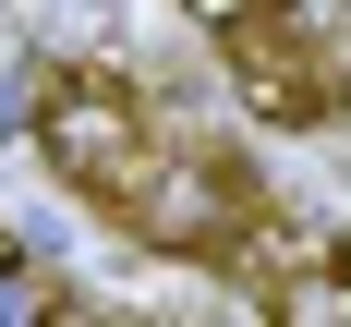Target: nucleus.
<instances>
[{"label": "nucleus", "instance_id": "f03ea898", "mask_svg": "<svg viewBox=\"0 0 351 327\" xmlns=\"http://www.w3.org/2000/svg\"><path fill=\"white\" fill-rule=\"evenodd\" d=\"M121 194H134V218L145 230H158V243H182V254H218V218H230V182L206 170V158H170V182H121Z\"/></svg>", "mask_w": 351, "mask_h": 327}, {"label": "nucleus", "instance_id": "f257e3e1", "mask_svg": "<svg viewBox=\"0 0 351 327\" xmlns=\"http://www.w3.org/2000/svg\"><path fill=\"white\" fill-rule=\"evenodd\" d=\"M36 145H49V170H73L85 194H121L145 170V109L97 73H49L36 85Z\"/></svg>", "mask_w": 351, "mask_h": 327}, {"label": "nucleus", "instance_id": "7ed1b4c3", "mask_svg": "<svg viewBox=\"0 0 351 327\" xmlns=\"http://www.w3.org/2000/svg\"><path fill=\"white\" fill-rule=\"evenodd\" d=\"M25 315H49V279H36V267H12V254H0V327H25Z\"/></svg>", "mask_w": 351, "mask_h": 327}]
</instances>
